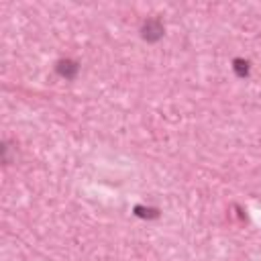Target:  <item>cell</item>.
Returning a JSON list of instances; mask_svg holds the SVG:
<instances>
[{
	"mask_svg": "<svg viewBox=\"0 0 261 261\" xmlns=\"http://www.w3.org/2000/svg\"><path fill=\"white\" fill-rule=\"evenodd\" d=\"M163 22L159 18H147L141 27V37L147 41V43H157L161 37H163Z\"/></svg>",
	"mask_w": 261,
	"mask_h": 261,
	"instance_id": "6da1fadb",
	"label": "cell"
},
{
	"mask_svg": "<svg viewBox=\"0 0 261 261\" xmlns=\"http://www.w3.org/2000/svg\"><path fill=\"white\" fill-rule=\"evenodd\" d=\"M55 71L65 80H73L77 75V71H80V65L73 59H59L57 65H55Z\"/></svg>",
	"mask_w": 261,
	"mask_h": 261,
	"instance_id": "7a4b0ae2",
	"label": "cell"
},
{
	"mask_svg": "<svg viewBox=\"0 0 261 261\" xmlns=\"http://www.w3.org/2000/svg\"><path fill=\"white\" fill-rule=\"evenodd\" d=\"M232 69H234V73H237L239 77H247V75H249V71H251V65H249V61H247V59L237 57V59L232 61Z\"/></svg>",
	"mask_w": 261,
	"mask_h": 261,
	"instance_id": "3957f363",
	"label": "cell"
},
{
	"mask_svg": "<svg viewBox=\"0 0 261 261\" xmlns=\"http://www.w3.org/2000/svg\"><path fill=\"white\" fill-rule=\"evenodd\" d=\"M135 214L139 216V218H147V220H153V218H157L159 216V210L157 208H145V206H135Z\"/></svg>",
	"mask_w": 261,
	"mask_h": 261,
	"instance_id": "277c9868",
	"label": "cell"
}]
</instances>
